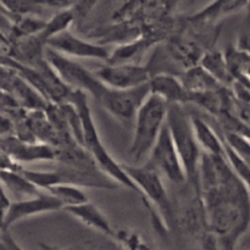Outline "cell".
<instances>
[{
  "instance_id": "6da1fadb",
  "label": "cell",
  "mask_w": 250,
  "mask_h": 250,
  "mask_svg": "<svg viewBox=\"0 0 250 250\" xmlns=\"http://www.w3.org/2000/svg\"><path fill=\"white\" fill-rule=\"evenodd\" d=\"M67 103L72 104L80 115L81 126H82V146L89 154L95 166L117 186L128 188L142 198L138 188L125 172L122 164L117 163L109 153V150L105 148L99 132H98L97 125L93 119L92 110H90L89 102H88V95L82 92L72 90Z\"/></svg>"
},
{
  "instance_id": "7a4b0ae2",
  "label": "cell",
  "mask_w": 250,
  "mask_h": 250,
  "mask_svg": "<svg viewBox=\"0 0 250 250\" xmlns=\"http://www.w3.org/2000/svg\"><path fill=\"white\" fill-rule=\"evenodd\" d=\"M122 167L138 188L153 222L163 231L170 229L173 225V207L163 177L148 163L144 165L122 164Z\"/></svg>"
},
{
  "instance_id": "3957f363",
  "label": "cell",
  "mask_w": 250,
  "mask_h": 250,
  "mask_svg": "<svg viewBox=\"0 0 250 250\" xmlns=\"http://www.w3.org/2000/svg\"><path fill=\"white\" fill-rule=\"evenodd\" d=\"M205 209L209 233L224 250H234L250 226V200H221Z\"/></svg>"
},
{
  "instance_id": "277c9868",
  "label": "cell",
  "mask_w": 250,
  "mask_h": 250,
  "mask_svg": "<svg viewBox=\"0 0 250 250\" xmlns=\"http://www.w3.org/2000/svg\"><path fill=\"white\" fill-rule=\"evenodd\" d=\"M168 105L159 97L149 94L134 116V132L129 155L136 165L148 158L166 125Z\"/></svg>"
},
{
  "instance_id": "5b68a950",
  "label": "cell",
  "mask_w": 250,
  "mask_h": 250,
  "mask_svg": "<svg viewBox=\"0 0 250 250\" xmlns=\"http://www.w3.org/2000/svg\"><path fill=\"white\" fill-rule=\"evenodd\" d=\"M166 126L182 161L187 183L198 186V168L202 159V151L195 141L192 117L185 105H168Z\"/></svg>"
},
{
  "instance_id": "8992f818",
  "label": "cell",
  "mask_w": 250,
  "mask_h": 250,
  "mask_svg": "<svg viewBox=\"0 0 250 250\" xmlns=\"http://www.w3.org/2000/svg\"><path fill=\"white\" fill-rule=\"evenodd\" d=\"M24 177L39 190H48L55 186H75L78 188H98V189H115L119 186L112 182L95 166L76 167L60 165L56 170L36 171L23 168Z\"/></svg>"
},
{
  "instance_id": "52a82bcc",
  "label": "cell",
  "mask_w": 250,
  "mask_h": 250,
  "mask_svg": "<svg viewBox=\"0 0 250 250\" xmlns=\"http://www.w3.org/2000/svg\"><path fill=\"white\" fill-rule=\"evenodd\" d=\"M45 60L70 89L92 95L98 102L107 89L106 85L100 82L93 71H89L73 59L66 58L46 48Z\"/></svg>"
},
{
  "instance_id": "ba28073f",
  "label": "cell",
  "mask_w": 250,
  "mask_h": 250,
  "mask_svg": "<svg viewBox=\"0 0 250 250\" xmlns=\"http://www.w3.org/2000/svg\"><path fill=\"white\" fill-rule=\"evenodd\" d=\"M148 164L161 177L166 178L173 185L185 186L187 183L182 161L173 146L166 125L149 154Z\"/></svg>"
},
{
  "instance_id": "9c48e42d",
  "label": "cell",
  "mask_w": 250,
  "mask_h": 250,
  "mask_svg": "<svg viewBox=\"0 0 250 250\" xmlns=\"http://www.w3.org/2000/svg\"><path fill=\"white\" fill-rule=\"evenodd\" d=\"M150 94L148 84L132 89H111L107 88L99 103L109 114L121 121H131L137 111Z\"/></svg>"
},
{
  "instance_id": "30bf717a",
  "label": "cell",
  "mask_w": 250,
  "mask_h": 250,
  "mask_svg": "<svg viewBox=\"0 0 250 250\" xmlns=\"http://www.w3.org/2000/svg\"><path fill=\"white\" fill-rule=\"evenodd\" d=\"M0 92L9 95L27 111L46 110L49 104L16 71L0 63Z\"/></svg>"
},
{
  "instance_id": "8fae6325",
  "label": "cell",
  "mask_w": 250,
  "mask_h": 250,
  "mask_svg": "<svg viewBox=\"0 0 250 250\" xmlns=\"http://www.w3.org/2000/svg\"><path fill=\"white\" fill-rule=\"evenodd\" d=\"M95 76L103 84L111 89H132L148 84L150 71L148 66L141 63H122V65H104L94 71Z\"/></svg>"
},
{
  "instance_id": "7c38bea8",
  "label": "cell",
  "mask_w": 250,
  "mask_h": 250,
  "mask_svg": "<svg viewBox=\"0 0 250 250\" xmlns=\"http://www.w3.org/2000/svg\"><path fill=\"white\" fill-rule=\"evenodd\" d=\"M46 48L70 59H98L107 61L110 49L106 45L85 41L75 36L71 31H66L54 37L46 44Z\"/></svg>"
},
{
  "instance_id": "4fadbf2b",
  "label": "cell",
  "mask_w": 250,
  "mask_h": 250,
  "mask_svg": "<svg viewBox=\"0 0 250 250\" xmlns=\"http://www.w3.org/2000/svg\"><path fill=\"white\" fill-rule=\"evenodd\" d=\"M59 210H63L62 205L48 192H42L36 197L28 198V199L11 202L6 216H5L2 232L9 231L10 227L24 219L36 216V215L59 211Z\"/></svg>"
},
{
  "instance_id": "5bb4252c",
  "label": "cell",
  "mask_w": 250,
  "mask_h": 250,
  "mask_svg": "<svg viewBox=\"0 0 250 250\" xmlns=\"http://www.w3.org/2000/svg\"><path fill=\"white\" fill-rule=\"evenodd\" d=\"M0 148L6 151L16 163L23 164L56 161V149L44 143H26L15 136L0 139Z\"/></svg>"
},
{
  "instance_id": "9a60e30c",
  "label": "cell",
  "mask_w": 250,
  "mask_h": 250,
  "mask_svg": "<svg viewBox=\"0 0 250 250\" xmlns=\"http://www.w3.org/2000/svg\"><path fill=\"white\" fill-rule=\"evenodd\" d=\"M150 94L156 95L167 105L180 104L187 106L189 95L183 87L180 77L171 73H156L149 81Z\"/></svg>"
},
{
  "instance_id": "2e32d148",
  "label": "cell",
  "mask_w": 250,
  "mask_h": 250,
  "mask_svg": "<svg viewBox=\"0 0 250 250\" xmlns=\"http://www.w3.org/2000/svg\"><path fill=\"white\" fill-rule=\"evenodd\" d=\"M63 211H66L71 216L75 217L76 220L82 222L84 226L114 239L115 229H112L111 224L109 222L107 217L105 216L104 212L97 205L93 204L92 202H87L84 204L76 205V207L66 208V209H63Z\"/></svg>"
},
{
  "instance_id": "e0dca14e",
  "label": "cell",
  "mask_w": 250,
  "mask_h": 250,
  "mask_svg": "<svg viewBox=\"0 0 250 250\" xmlns=\"http://www.w3.org/2000/svg\"><path fill=\"white\" fill-rule=\"evenodd\" d=\"M192 126L194 131L195 141L199 146L202 154L211 156H225V144L220 133L214 126L209 124L204 117L193 116Z\"/></svg>"
},
{
  "instance_id": "ac0fdd59",
  "label": "cell",
  "mask_w": 250,
  "mask_h": 250,
  "mask_svg": "<svg viewBox=\"0 0 250 250\" xmlns=\"http://www.w3.org/2000/svg\"><path fill=\"white\" fill-rule=\"evenodd\" d=\"M156 42L149 37L141 36L127 43L120 44L114 50H110L107 65H122V63H139L138 60L148 49L156 45Z\"/></svg>"
},
{
  "instance_id": "d6986e66",
  "label": "cell",
  "mask_w": 250,
  "mask_h": 250,
  "mask_svg": "<svg viewBox=\"0 0 250 250\" xmlns=\"http://www.w3.org/2000/svg\"><path fill=\"white\" fill-rule=\"evenodd\" d=\"M188 95L203 94L222 88L200 65L187 68L178 75Z\"/></svg>"
},
{
  "instance_id": "ffe728a7",
  "label": "cell",
  "mask_w": 250,
  "mask_h": 250,
  "mask_svg": "<svg viewBox=\"0 0 250 250\" xmlns=\"http://www.w3.org/2000/svg\"><path fill=\"white\" fill-rule=\"evenodd\" d=\"M199 65L222 87L231 88L234 83L233 77L227 66L226 59L221 51L215 50V49L205 51L204 55L200 59Z\"/></svg>"
},
{
  "instance_id": "44dd1931",
  "label": "cell",
  "mask_w": 250,
  "mask_h": 250,
  "mask_svg": "<svg viewBox=\"0 0 250 250\" xmlns=\"http://www.w3.org/2000/svg\"><path fill=\"white\" fill-rule=\"evenodd\" d=\"M249 5L247 1H216L211 2L208 5L207 7L198 11L197 14L192 15L188 19L190 21L199 22V23L211 24V26H216V22L224 19L225 16L238 12L239 10L244 9Z\"/></svg>"
},
{
  "instance_id": "7402d4cb",
  "label": "cell",
  "mask_w": 250,
  "mask_h": 250,
  "mask_svg": "<svg viewBox=\"0 0 250 250\" xmlns=\"http://www.w3.org/2000/svg\"><path fill=\"white\" fill-rule=\"evenodd\" d=\"M0 185L4 187L6 193L17 197V200H24L36 197L41 190L34 187L21 172H2L0 173Z\"/></svg>"
},
{
  "instance_id": "603a6c76",
  "label": "cell",
  "mask_w": 250,
  "mask_h": 250,
  "mask_svg": "<svg viewBox=\"0 0 250 250\" xmlns=\"http://www.w3.org/2000/svg\"><path fill=\"white\" fill-rule=\"evenodd\" d=\"M75 21V15H73L71 7L70 9L60 10L55 15H53L50 19L46 20L45 27H44V29L39 34L45 41V43L48 44V42L51 38L66 31H70L71 26H72Z\"/></svg>"
},
{
  "instance_id": "cb8c5ba5",
  "label": "cell",
  "mask_w": 250,
  "mask_h": 250,
  "mask_svg": "<svg viewBox=\"0 0 250 250\" xmlns=\"http://www.w3.org/2000/svg\"><path fill=\"white\" fill-rule=\"evenodd\" d=\"M45 192L55 197L62 205L63 209L89 202L84 190L82 188L75 187V186H55V187H51L50 189L45 190Z\"/></svg>"
},
{
  "instance_id": "d4e9b609",
  "label": "cell",
  "mask_w": 250,
  "mask_h": 250,
  "mask_svg": "<svg viewBox=\"0 0 250 250\" xmlns=\"http://www.w3.org/2000/svg\"><path fill=\"white\" fill-rule=\"evenodd\" d=\"M0 6L14 17L37 16L42 17L46 7L43 1H29V0H12V1H0Z\"/></svg>"
},
{
  "instance_id": "484cf974",
  "label": "cell",
  "mask_w": 250,
  "mask_h": 250,
  "mask_svg": "<svg viewBox=\"0 0 250 250\" xmlns=\"http://www.w3.org/2000/svg\"><path fill=\"white\" fill-rule=\"evenodd\" d=\"M114 239L125 250H156L141 233L133 229H121L115 231Z\"/></svg>"
},
{
  "instance_id": "4316f807",
  "label": "cell",
  "mask_w": 250,
  "mask_h": 250,
  "mask_svg": "<svg viewBox=\"0 0 250 250\" xmlns=\"http://www.w3.org/2000/svg\"><path fill=\"white\" fill-rule=\"evenodd\" d=\"M225 159L231 167L232 172L246 186L250 193V163L234 153L226 144H225Z\"/></svg>"
},
{
  "instance_id": "83f0119b",
  "label": "cell",
  "mask_w": 250,
  "mask_h": 250,
  "mask_svg": "<svg viewBox=\"0 0 250 250\" xmlns=\"http://www.w3.org/2000/svg\"><path fill=\"white\" fill-rule=\"evenodd\" d=\"M23 166L14 160L9 154L0 148V173L2 172H21Z\"/></svg>"
},
{
  "instance_id": "f1b7e54d",
  "label": "cell",
  "mask_w": 250,
  "mask_h": 250,
  "mask_svg": "<svg viewBox=\"0 0 250 250\" xmlns=\"http://www.w3.org/2000/svg\"><path fill=\"white\" fill-rule=\"evenodd\" d=\"M10 204H11V200H10L4 187L0 185V233H1L2 229H4V220L5 216H6L7 210L10 208Z\"/></svg>"
},
{
  "instance_id": "f546056e",
  "label": "cell",
  "mask_w": 250,
  "mask_h": 250,
  "mask_svg": "<svg viewBox=\"0 0 250 250\" xmlns=\"http://www.w3.org/2000/svg\"><path fill=\"white\" fill-rule=\"evenodd\" d=\"M0 250H23L10 234L9 231H4L0 233Z\"/></svg>"
},
{
  "instance_id": "4dcf8cb0",
  "label": "cell",
  "mask_w": 250,
  "mask_h": 250,
  "mask_svg": "<svg viewBox=\"0 0 250 250\" xmlns=\"http://www.w3.org/2000/svg\"><path fill=\"white\" fill-rule=\"evenodd\" d=\"M200 246H202V250H224L217 239L210 233H207L200 239Z\"/></svg>"
},
{
  "instance_id": "1f68e13d",
  "label": "cell",
  "mask_w": 250,
  "mask_h": 250,
  "mask_svg": "<svg viewBox=\"0 0 250 250\" xmlns=\"http://www.w3.org/2000/svg\"><path fill=\"white\" fill-rule=\"evenodd\" d=\"M238 48L242 49V50L247 51V53L250 54V26L246 29V32L243 33V36L239 39Z\"/></svg>"
},
{
  "instance_id": "d6a6232c",
  "label": "cell",
  "mask_w": 250,
  "mask_h": 250,
  "mask_svg": "<svg viewBox=\"0 0 250 250\" xmlns=\"http://www.w3.org/2000/svg\"><path fill=\"white\" fill-rule=\"evenodd\" d=\"M39 250H63L59 247L51 246V244H46V243H39Z\"/></svg>"
},
{
  "instance_id": "836d02e7",
  "label": "cell",
  "mask_w": 250,
  "mask_h": 250,
  "mask_svg": "<svg viewBox=\"0 0 250 250\" xmlns=\"http://www.w3.org/2000/svg\"><path fill=\"white\" fill-rule=\"evenodd\" d=\"M249 229H250V226H249Z\"/></svg>"
}]
</instances>
